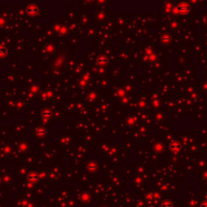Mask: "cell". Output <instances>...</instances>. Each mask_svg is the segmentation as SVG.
<instances>
[{"mask_svg": "<svg viewBox=\"0 0 207 207\" xmlns=\"http://www.w3.org/2000/svg\"><path fill=\"white\" fill-rule=\"evenodd\" d=\"M6 54V49L3 47H0V55H3Z\"/></svg>", "mask_w": 207, "mask_h": 207, "instance_id": "1", "label": "cell"}, {"mask_svg": "<svg viewBox=\"0 0 207 207\" xmlns=\"http://www.w3.org/2000/svg\"><path fill=\"white\" fill-rule=\"evenodd\" d=\"M202 207H207V202H206V203H204L203 206H202Z\"/></svg>", "mask_w": 207, "mask_h": 207, "instance_id": "2", "label": "cell"}]
</instances>
